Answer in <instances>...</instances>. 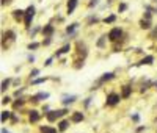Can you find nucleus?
Masks as SVG:
<instances>
[{
  "label": "nucleus",
  "instance_id": "obj_12",
  "mask_svg": "<svg viewBox=\"0 0 157 133\" xmlns=\"http://www.w3.org/2000/svg\"><path fill=\"white\" fill-rule=\"evenodd\" d=\"M120 94H121V97L124 99H131V96H132V85H129V83H126V85H123L121 88H120Z\"/></svg>",
  "mask_w": 157,
  "mask_h": 133
},
{
  "label": "nucleus",
  "instance_id": "obj_15",
  "mask_svg": "<svg viewBox=\"0 0 157 133\" xmlns=\"http://www.w3.org/2000/svg\"><path fill=\"white\" fill-rule=\"evenodd\" d=\"M39 133H60V132L54 125H39Z\"/></svg>",
  "mask_w": 157,
  "mask_h": 133
},
{
  "label": "nucleus",
  "instance_id": "obj_27",
  "mask_svg": "<svg viewBox=\"0 0 157 133\" xmlns=\"http://www.w3.org/2000/svg\"><path fill=\"white\" fill-rule=\"evenodd\" d=\"M91 102H93V97L90 96V97H87L85 100H82V107H83V110H87L90 105H91Z\"/></svg>",
  "mask_w": 157,
  "mask_h": 133
},
{
  "label": "nucleus",
  "instance_id": "obj_22",
  "mask_svg": "<svg viewBox=\"0 0 157 133\" xmlns=\"http://www.w3.org/2000/svg\"><path fill=\"white\" fill-rule=\"evenodd\" d=\"M39 31H43L41 27H39V25H33V28H30V30H29V36L32 38V39H35V36L38 35Z\"/></svg>",
  "mask_w": 157,
  "mask_h": 133
},
{
  "label": "nucleus",
  "instance_id": "obj_34",
  "mask_svg": "<svg viewBox=\"0 0 157 133\" xmlns=\"http://www.w3.org/2000/svg\"><path fill=\"white\" fill-rule=\"evenodd\" d=\"M126 9H127V5L126 3H120V5H118V11H120V13H124Z\"/></svg>",
  "mask_w": 157,
  "mask_h": 133
},
{
  "label": "nucleus",
  "instance_id": "obj_35",
  "mask_svg": "<svg viewBox=\"0 0 157 133\" xmlns=\"http://www.w3.org/2000/svg\"><path fill=\"white\" fill-rule=\"evenodd\" d=\"M146 129H148V127H146V125H140V127H137V130H135V133H142V132H146Z\"/></svg>",
  "mask_w": 157,
  "mask_h": 133
},
{
  "label": "nucleus",
  "instance_id": "obj_8",
  "mask_svg": "<svg viewBox=\"0 0 157 133\" xmlns=\"http://www.w3.org/2000/svg\"><path fill=\"white\" fill-rule=\"evenodd\" d=\"M78 100V96H76V94H63L61 96V100H60V103H61V107H66V108H69L71 105H74L76 102Z\"/></svg>",
  "mask_w": 157,
  "mask_h": 133
},
{
  "label": "nucleus",
  "instance_id": "obj_6",
  "mask_svg": "<svg viewBox=\"0 0 157 133\" xmlns=\"http://www.w3.org/2000/svg\"><path fill=\"white\" fill-rule=\"evenodd\" d=\"M14 41H16V33L13 30H7V31L2 33V46H5V42H7V47H5V49H8ZM5 49H3V50H5Z\"/></svg>",
  "mask_w": 157,
  "mask_h": 133
},
{
  "label": "nucleus",
  "instance_id": "obj_5",
  "mask_svg": "<svg viewBox=\"0 0 157 133\" xmlns=\"http://www.w3.org/2000/svg\"><path fill=\"white\" fill-rule=\"evenodd\" d=\"M115 72H104L102 75L98 78V83L96 85H93V88H91V91H94V89H98V86H102L104 83H107V81H112V80H115Z\"/></svg>",
  "mask_w": 157,
  "mask_h": 133
},
{
  "label": "nucleus",
  "instance_id": "obj_36",
  "mask_svg": "<svg viewBox=\"0 0 157 133\" xmlns=\"http://www.w3.org/2000/svg\"><path fill=\"white\" fill-rule=\"evenodd\" d=\"M35 60H36V58L33 57V55H29V57H27V61H29L30 64H33V63H35Z\"/></svg>",
  "mask_w": 157,
  "mask_h": 133
},
{
  "label": "nucleus",
  "instance_id": "obj_38",
  "mask_svg": "<svg viewBox=\"0 0 157 133\" xmlns=\"http://www.w3.org/2000/svg\"><path fill=\"white\" fill-rule=\"evenodd\" d=\"M13 85H21V78H13Z\"/></svg>",
  "mask_w": 157,
  "mask_h": 133
},
{
  "label": "nucleus",
  "instance_id": "obj_3",
  "mask_svg": "<svg viewBox=\"0 0 157 133\" xmlns=\"http://www.w3.org/2000/svg\"><path fill=\"white\" fill-rule=\"evenodd\" d=\"M36 14V8L30 5L29 8L25 9V17H24V28L25 30H30L32 28V22H33V17Z\"/></svg>",
  "mask_w": 157,
  "mask_h": 133
},
{
  "label": "nucleus",
  "instance_id": "obj_37",
  "mask_svg": "<svg viewBox=\"0 0 157 133\" xmlns=\"http://www.w3.org/2000/svg\"><path fill=\"white\" fill-rule=\"evenodd\" d=\"M98 5V0H91V2L88 3V7H96Z\"/></svg>",
  "mask_w": 157,
  "mask_h": 133
},
{
  "label": "nucleus",
  "instance_id": "obj_41",
  "mask_svg": "<svg viewBox=\"0 0 157 133\" xmlns=\"http://www.w3.org/2000/svg\"><path fill=\"white\" fill-rule=\"evenodd\" d=\"M156 133H157V130H156Z\"/></svg>",
  "mask_w": 157,
  "mask_h": 133
},
{
  "label": "nucleus",
  "instance_id": "obj_30",
  "mask_svg": "<svg viewBox=\"0 0 157 133\" xmlns=\"http://www.w3.org/2000/svg\"><path fill=\"white\" fill-rule=\"evenodd\" d=\"M8 103H13V100H11V96H5V94H3V97H2V105L5 107V105H8Z\"/></svg>",
  "mask_w": 157,
  "mask_h": 133
},
{
  "label": "nucleus",
  "instance_id": "obj_39",
  "mask_svg": "<svg viewBox=\"0 0 157 133\" xmlns=\"http://www.w3.org/2000/svg\"><path fill=\"white\" fill-rule=\"evenodd\" d=\"M2 133H11V132H10V130H7L5 127H2Z\"/></svg>",
  "mask_w": 157,
  "mask_h": 133
},
{
  "label": "nucleus",
  "instance_id": "obj_42",
  "mask_svg": "<svg viewBox=\"0 0 157 133\" xmlns=\"http://www.w3.org/2000/svg\"><path fill=\"white\" fill-rule=\"evenodd\" d=\"M156 39H157V38H156Z\"/></svg>",
  "mask_w": 157,
  "mask_h": 133
},
{
  "label": "nucleus",
  "instance_id": "obj_9",
  "mask_svg": "<svg viewBox=\"0 0 157 133\" xmlns=\"http://www.w3.org/2000/svg\"><path fill=\"white\" fill-rule=\"evenodd\" d=\"M69 121L72 124H80L85 121V113L82 110H76V111H71V116H69Z\"/></svg>",
  "mask_w": 157,
  "mask_h": 133
},
{
  "label": "nucleus",
  "instance_id": "obj_24",
  "mask_svg": "<svg viewBox=\"0 0 157 133\" xmlns=\"http://www.w3.org/2000/svg\"><path fill=\"white\" fill-rule=\"evenodd\" d=\"M43 44L41 42H38V41H32L29 46H27V50H30V52H33V50H38L39 47H41Z\"/></svg>",
  "mask_w": 157,
  "mask_h": 133
},
{
  "label": "nucleus",
  "instance_id": "obj_2",
  "mask_svg": "<svg viewBox=\"0 0 157 133\" xmlns=\"http://www.w3.org/2000/svg\"><path fill=\"white\" fill-rule=\"evenodd\" d=\"M123 36H124V31H123L121 27H113V28H110L109 33H107V38L112 44H118L123 39Z\"/></svg>",
  "mask_w": 157,
  "mask_h": 133
},
{
  "label": "nucleus",
  "instance_id": "obj_7",
  "mask_svg": "<svg viewBox=\"0 0 157 133\" xmlns=\"http://www.w3.org/2000/svg\"><path fill=\"white\" fill-rule=\"evenodd\" d=\"M50 97V92H46V91H39L36 94L29 97V102L30 103H39V102H46L47 99Z\"/></svg>",
  "mask_w": 157,
  "mask_h": 133
},
{
  "label": "nucleus",
  "instance_id": "obj_25",
  "mask_svg": "<svg viewBox=\"0 0 157 133\" xmlns=\"http://www.w3.org/2000/svg\"><path fill=\"white\" fill-rule=\"evenodd\" d=\"M107 41H109V38H107V35H104V36H101L99 39H98V42H96V46L99 47V49H104L105 47V44H107Z\"/></svg>",
  "mask_w": 157,
  "mask_h": 133
},
{
  "label": "nucleus",
  "instance_id": "obj_29",
  "mask_svg": "<svg viewBox=\"0 0 157 133\" xmlns=\"http://www.w3.org/2000/svg\"><path fill=\"white\" fill-rule=\"evenodd\" d=\"M52 42H54V38H44V39L41 41V44H43L44 47H49Z\"/></svg>",
  "mask_w": 157,
  "mask_h": 133
},
{
  "label": "nucleus",
  "instance_id": "obj_32",
  "mask_svg": "<svg viewBox=\"0 0 157 133\" xmlns=\"http://www.w3.org/2000/svg\"><path fill=\"white\" fill-rule=\"evenodd\" d=\"M54 60H55V57L52 55V57H49L46 61H44V68H49V66H52V63H54Z\"/></svg>",
  "mask_w": 157,
  "mask_h": 133
},
{
  "label": "nucleus",
  "instance_id": "obj_19",
  "mask_svg": "<svg viewBox=\"0 0 157 133\" xmlns=\"http://www.w3.org/2000/svg\"><path fill=\"white\" fill-rule=\"evenodd\" d=\"M13 17H14L16 22L24 20V17H25V9H14L13 11Z\"/></svg>",
  "mask_w": 157,
  "mask_h": 133
},
{
  "label": "nucleus",
  "instance_id": "obj_16",
  "mask_svg": "<svg viewBox=\"0 0 157 133\" xmlns=\"http://www.w3.org/2000/svg\"><path fill=\"white\" fill-rule=\"evenodd\" d=\"M13 113H14V111H10V110H3V111H2V116H0V121H2V124L10 122L11 118H13Z\"/></svg>",
  "mask_w": 157,
  "mask_h": 133
},
{
  "label": "nucleus",
  "instance_id": "obj_4",
  "mask_svg": "<svg viewBox=\"0 0 157 133\" xmlns=\"http://www.w3.org/2000/svg\"><path fill=\"white\" fill-rule=\"evenodd\" d=\"M43 111H39L36 108H30L29 111H27V119H29L30 124H38L39 121L43 119Z\"/></svg>",
  "mask_w": 157,
  "mask_h": 133
},
{
  "label": "nucleus",
  "instance_id": "obj_23",
  "mask_svg": "<svg viewBox=\"0 0 157 133\" xmlns=\"http://www.w3.org/2000/svg\"><path fill=\"white\" fill-rule=\"evenodd\" d=\"M49 78H50V77H38V78H35V80H32V81H30V85H32V86L41 85V83H46Z\"/></svg>",
  "mask_w": 157,
  "mask_h": 133
},
{
  "label": "nucleus",
  "instance_id": "obj_13",
  "mask_svg": "<svg viewBox=\"0 0 157 133\" xmlns=\"http://www.w3.org/2000/svg\"><path fill=\"white\" fill-rule=\"evenodd\" d=\"M71 50H72V46H71V44H65L63 47H60L58 50L54 53V57H55V58H60L61 55H68Z\"/></svg>",
  "mask_w": 157,
  "mask_h": 133
},
{
  "label": "nucleus",
  "instance_id": "obj_28",
  "mask_svg": "<svg viewBox=\"0 0 157 133\" xmlns=\"http://www.w3.org/2000/svg\"><path fill=\"white\" fill-rule=\"evenodd\" d=\"M115 20H116V16H115V14H110L109 17H105L102 22H104V24H107V25H109V24H113Z\"/></svg>",
  "mask_w": 157,
  "mask_h": 133
},
{
  "label": "nucleus",
  "instance_id": "obj_1",
  "mask_svg": "<svg viewBox=\"0 0 157 133\" xmlns=\"http://www.w3.org/2000/svg\"><path fill=\"white\" fill-rule=\"evenodd\" d=\"M123 100L121 94L116 92V91H110L107 96H105V107L107 108H115L120 105V102Z\"/></svg>",
  "mask_w": 157,
  "mask_h": 133
},
{
  "label": "nucleus",
  "instance_id": "obj_33",
  "mask_svg": "<svg viewBox=\"0 0 157 133\" xmlns=\"http://www.w3.org/2000/svg\"><path fill=\"white\" fill-rule=\"evenodd\" d=\"M131 121H132L134 124H138V122H140V114H138V113H134V114L131 116Z\"/></svg>",
  "mask_w": 157,
  "mask_h": 133
},
{
  "label": "nucleus",
  "instance_id": "obj_20",
  "mask_svg": "<svg viewBox=\"0 0 157 133\" xmlns=\"http://www.w3.org/2000/svg\"><path fill=\"white\" fill-rule=\"evenodd\" d=\"M11 83H13V78L11 77H8V78H5L2 81V88H0V91H2V94H5L8 89H10V86H11Z\"/></svg>",
  "mask_w": 157,
  "mask_h": 133
},
{
  "label": "nucleus",
  "instance_id": "obj_21",
  "mask_svg": "<svg viewBox=\"0 0 157 133\" xmlns=\"http://www.w3.org/2000/svg\"><path fill=\"white\" fill-rule=\"evenodd\" d=\"M140 28H142V30H151V28H153V20L142 19V20H140Z\"/></svg>",
  "mask_w": 157,
  "mask_h": 133
},
{
  "label": "nucleus",
  "instance_id": "obj_11",
  "mask_svg": "<svg viewBox=\"0 0 157 133\" xmlns=\"http://www.w3.org/2000/svg\"><path fill=\"white\" fill-rule=\"evenodd\" d=\"M71 121H69V118L68 119H61V121H58V122H57V129H58V132L60 133H65V132H68L69 130V127H71Z\"/></svg>",
  "mask_w": 157,
  "mask_h": 133
},
{
  "label": "nucleus",
  "instance_id": "obj_14",
  "mask_svg": "<svg viewBox=\"0 0 157 133\" xmlns=\"http://www.w3.org/2000/svg\"><path fill=\"white\" fill-rule=\"evenodd\" d=\"M77 7H78V0H68V3H66V14L71 16Z\"/></svg>",
  "mask_w": 157,
  "mask_h": 133
},
{
  "label": "nucleus",
  "instance_id": "obj_17",
  "mask_svg": "<svg viewBox=\"0 0 157 133\" xmlns=\"http://www.w3.org/2000/svg\"><path fill=\"white\" fill-rule=\"evenodd\" d=\"M27 102H29V100H25V99H22V97H18V99H14L11 105H13V108H14V110H21Z\"/></svg>",
  "mask_w": 157,
  "mask_h": 133
},
{
  "label": "nucleus",
  "instance_id": "obj_31",
  "mask_svg": "<svg viewBox=\"0 0 157 133\" xmlns=\"http://www.w3.org/2000/svg\"><path fill=\"white\" fill-rule=\"evenodd\" d=\"M10 122H11V124H18V122H21V116H18V113H13V118H11Z\"/></svg>",
  "mask_w": 157,
  "mask_h": 133
},
{
  "label": "nucleus",
  "instance_id": "obj_26",
  "mask_svg": "<svg viewBox=\"0 0 157 133\" xmlns=\"http://www.w3.org/2000/svg\"><path fill=\"white\" fill-rule=\"evenodd\" d=\"M41 74V70H39L38 68H33L30 72H29V78H30V81L32 80H35V78H38V75Z\"/></svg>",
  "mask_w": 157,
  "mask_h": 133
},
{
  "label": "nucleus",
  "instance_id": "obj_18",
  "mask_svg": "<svg viewBox=\"0 0 157 133\" xmlns=\"http://www.w3.org/2000/svg\"><path fill=\"white\" fill-rule=\"evenodd\" d=\"M138 64H142V66H153L154 64V57H153V55H146V57H143L142 60H140Z\"/></svg>",
  "mask_w": 157,
  "mask_h": 133
},
{
  "label": "nucleus",
  "instance_id": "obj_40",
  "mask_svg": "<svg viewBox=\"0 0 157 133\" xmlns=\"http://www.w3.org/2000/svg\"><path fill=\"white\" fill-rule=\"evenodd\" d=\"M154 89L157 91V81H154Z\"/></svg>",
  "mask_w": 157,
  "mask_h": 133
},
{
  "label": "nucleus",
  "instance_id": "obj_10",
  "mask_svg": "<svg viewBox=\"0 0 157 133\" xmlns=\"http://www.w3.org/2000/svg\"><path fill=\"white\" fill-rule=\"evenodd\" d=\"M41 35H43V38H54V35H55V25L46 24V25L43 27Z\"/></svg>",
  "mask_w": 157,
  "mask_h": 133
}]
</instances>
